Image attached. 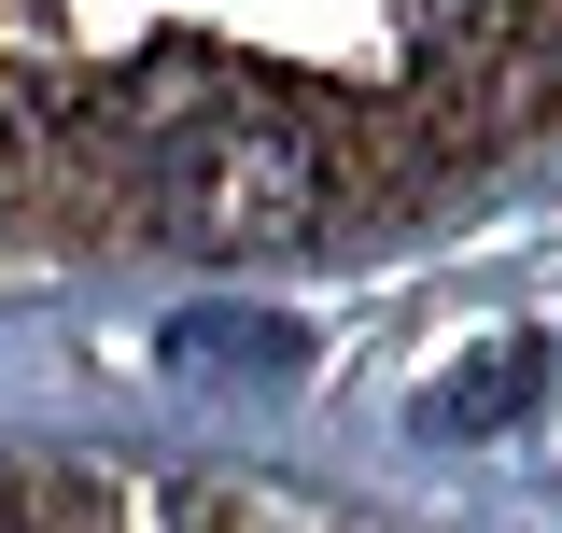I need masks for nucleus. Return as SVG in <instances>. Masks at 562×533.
Here are the masks:
<instances>
[{
  "label": "nucleus",
  "mask_w": 562,
  "mask_h": 533,
  "mask_svg": "<svg viewBox=\"0 0 562 533\" xmlns=\"http://www.w3.org/2000/svg\"><path fill=\"white\" fill-rule=\"evenodd\" d=\"M535 394H549V337H492L479 365L436 379V421H450V435H492V421H520Z\"/></svg>",
  "instance_id": "nucleus-1"
},
{
  "label": "nucleus",
  "mask_w": 562,
  "mask_h": 533,
  "mask_svg": "<svg viewBox=\"0 0 562 533\" xmlns=\"http://www.w3.org/2000/svg\"><path fill=\"white\" fill-rule=\"evenodd\" d=\"M183 365H254V379H281L295 365V324H268V309H198L183 324Z\"/></svg>",
  "instance_id": "nucleus-2"
}]
</instances>
